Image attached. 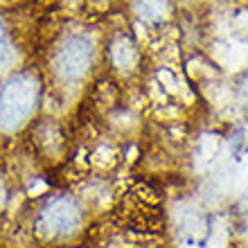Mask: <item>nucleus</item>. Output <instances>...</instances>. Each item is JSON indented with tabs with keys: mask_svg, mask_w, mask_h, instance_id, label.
Segmentation results:
<instances>
[{
	"mask_svg": "<svg viewBox=\"0 0 248 248\" xmlns=\"http://www.w3.org/2000/svg\"><path fill=\"white\" fill-rule=\"evenodd\" d=\"M93 61V46L84 36H72L61 46L54 57V70L63 81H79L91 68Z\"/></svg>",
	"mask_w": 248,
	"mask_h": 248,
	"instance_id": "7ed1b4c3",
	"label": "nucleus"
},
{
	"mask_svg": "<svg viewBox=\"0 0 248 248\" xmlns=\"http://www.w3.org/2000/svg\"><path fill=\"white\" fill-rule=\"evenodd\" d=\"M39 99V81L32 75H16L0 91V129L16 131L30 120Z\"/></svg>",
	"mask_w": 248,
	"mask_h": 248,
	"instance_id": "f257e3e1",
	"label": "nucleus"
},
{
	"mask_svg": "<svg viewBox=\"0 0 248 248\" xmlns=\"http://www.w3.org/2000/svg\"><path fill=\"white\" fill-rule=\"evenodd\" d=\"M81 226V210L70 196H54L36 217V235L43 239H61L77 232Z\"/></svg>",
	"mask_w": 248,
	"mask_h": 248,
	"instance_id": "f03ea898",
	"label": "nucleus"
},
{
	"mask_svg": "<svg viewBox=\"0 0 248 248\" xmlns=\"http://www.w3.org/2000/svg\"><path fill=\"white\" fill-rule=\"evenodd\" d=\"M7 50V41H5V30H2V23H0V54Z\"/></svg>",
	"mask_w": 248,
	"mask_h": 248,
	"instance_id": "423d86ee",
	"label": "nucleus"
},
{
	"mask_svg": "<svg viewBox=\"0 0 248 248\" xmlns=\"http://www.w3.org/2000/svg\"><path fill=\"white\" fill-rule=\"evenodd\" d=\"M111 57H113V63L118 65V68H131V65L136 63V47L131 46L126 39H120L113 43Z\"/></svg>",
	"mask_w": 248,
	"mask_h": 248,
	"instance_id": "20e7f679",
	"label": "nucleus"
},
{
	"mask_svg": "<svg viewBox=\"0 0 248 248\" xmlns=\"http://www.w3.org/2000/svg\"><path fill=\"white\" fill-rule=\"evenodd\" d=\"M167 12V0H140V14L144 18L156 20Z\"/></svg>",
	"mask_w": 248,
	"mask_h": 248,
	"instance_id": "39448f33",
	"label": "nucleus"
}]
</instances>
